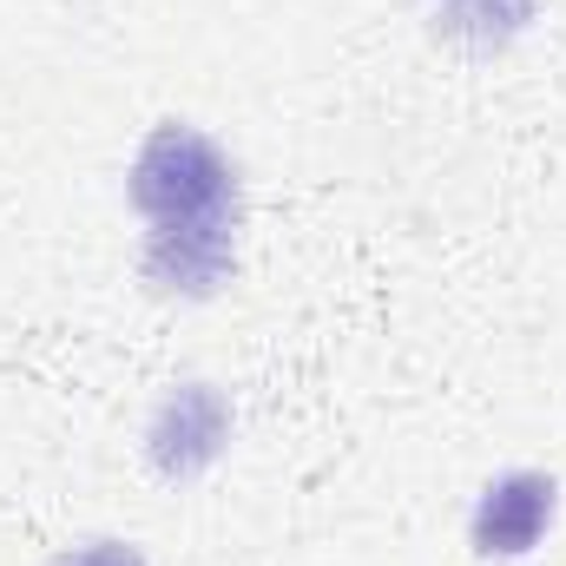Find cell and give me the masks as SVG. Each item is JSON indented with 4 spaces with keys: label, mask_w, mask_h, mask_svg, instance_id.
Masks as SVG:
<instances>
[{
    "label": "cell",
    "mask_w": 566,
    "mask_h": 566,
    "mask_svg": "<svg viewBox=\"0 0 566 566\" xmlns=\"http://www.w3.org/2000/svg\"><path fill=\"white\" fill-rule=\"evenodd\" d=\"M224 441H231V409H224V396L205 389V382H191V389H178V396L158 409V422H151V461H158V474L185 481V474L211 468Z\"/></svg>",
    "instance_id": "cell-2"
},
{
    "label": "cell",
    "mask_w": 566,
    "mask_h": 566,
    "mask_svg": "<svg viewBox=\"0 0 566 566\" xmlns=\"http://www.w3.org/2000/svg\"><path fill=\"white\" fill-rule=\"evenodd\" d=\"M441 27L474 40V46H501L507 33H521L534 20V0H434Z\"/></svg>",
    "instance_id": "cell-4"
},
{
    "label": "cell",
    "mask_w": 566,
    "mask_h": 566,
    "mask_svg": "<svg viewBox=\"0 0 566 566\" xmlns=\"http://www.w3.org/2000/svg\"><path fill=\"white\" fill-rule=\"evenodd\" d=\"M73 566H145L139 554H126V547H93V554H80Z\"/></svg>",
    "instance_id": "cell-5"
},
{
    "label": "cell",
    "mask_w": 566,
    "mask_h": 566,
    "mask_svg": "<svg viewBox=\"0 0 566 566\" xmlns=\"http://www.w3.org/2000/svg\"><path fill=\"white\" fill-rule=\"evenodd\" d=\"M133 205L151 224L145 271L158 290L178 296H211L231 277V244H238V171L224 151L185 126L151 133L133 165Z\"/></svg>",
    "instance_id": "cell-1"
},
{
    "label": "cell",
    "mask_w": 566,
    "mask_h": 566,
    "mask_svg": "<svg viewBox=\"0 0 566 566\" xmlns=\"http://www.w3.org/2000/svg\"><path fill=\"white\" fill-rule=\"evenodd\" d=\"M547 521H554V481L547 474H507L474 507V554L514 560L547 534Z\"/></svg>",
    "instance_id": "cell-3"
}]
</instances>
